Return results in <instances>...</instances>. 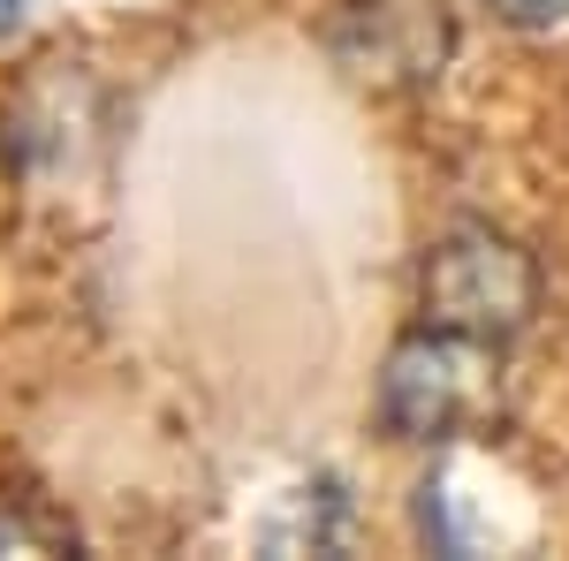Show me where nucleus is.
<instances>
[{"instance_id":"20e7f679","label":"nucleus","mask_w":569,"mask_h":561,"mask_svg":"<svg viewBox=\"0 0 569 561\" xmlns=\"http://www.w3.org/2000/svg\"><path fill=\"white\" fill-rule=\"evenodd\" d=\"M16 23H23V0H0V46L16 39Z\"/></svg>"},{"instance_id":"f03ea898","label":"nucleus","mask_w":569,"mask_h":561,"mask_svg":"<svg viewBox=\"0 0 569 561\" xmlns=\"http://www.w3.org/2000/svg\"><path fill=\"white\" fill-rule=\"evenodd\" d=\"M456 53L448 0H350L335 23V61L372 91H426Z\"/></svg>"},{"instance_id":"39448f33","label":"nucleus","mask_w":569,"mask_h":561,"mask_svg":"<svg viewBox=\"0 0 569 561\" xmlns=\"http://www.w3.org/2000/svg\"><path fill=\"white\" fill-rule=\"evenodd\" d=\"M501 8H509V16H547L555 0H501Z\"/></svg>"},{"instance_id":"423d86ee","label":"nucleus","mask_w":569,"mask_h":561,"mask_svg":"<svg viewBox=\"0 0 569 561\" xmlns=\"http://www.w3.org/2000/svg\"><path fill=\"white\" fill-rule=\"evenodd\" d=\"M0 547H31V531L23 523H0Z\"/></svg>"},{"instance_id":"7ed1b4c3","label":"nucleus","mask_w":569,"mask_h":561,"mask_svg":"<svg viewBox=\"0 0 569 561\" xmlns=\"http://www.w3.org/2000/svg\"><path fill=\"white\" fill-rule=\"evenodd\" d=\"M479 349L486 342L448 334V327L395 342L388 372H380V418L395 440H440L479 410Z\"/></svg>"},{"instance_id":"f257e3e1","label":"nucleus","mask_w":569,"mask_h":561,"mask_svg":"<svg viewBox=\"0 0 569 561\" xmlns=\"http://www.w3.org/2000/svg\"><path fill=\"white\" fill-rule=\"evenodd\" d=\"M539 311V266L493 228H456L426 259V327L471 334V342H509Z\"/></svg>"}]
</instances>
